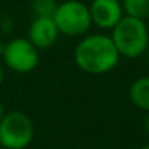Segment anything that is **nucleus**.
Returning a JSON list of instances; mask_svg holds the SVG:
<instances>
[{"label":"nucleus","instance_id":"nucleus-1","mask_svg":"<svg viewBox=\"0 0 149 149\" xmlns=\"http://www.w3.org/2000/svg\"><path fill=\"white\" fill-rule=\"evenodd\" d=\"M75 65L93 75H101L113 71L119 61L120 54L110 35L106 33H87L74 48Z\"/></svg>","mask_w":149,"mask_h":149},{"label":"nucleus","instance_id":"nucleus-2","mask_svg":"<svg viewBox=\"0 0 149 149\" xmlns=\"http://www.w3.org/2000/svg\"><path fill=\"white\" fill-rule=\"evenodd\" d=\"M110 36L120 56L127 59H136L145 55L149 47V31L146 22L132 16L125 15L111 29Z\"/></svg>","mask_w":149,"mask_h":149},{"label":"nucleus","instance_id":"nucleus-3","mask_svg":"<svg viewBox=\"0 0 149 149\" xmlns=\"http://www.w3.org/2000/svg\"><path fill=\"white\" fill-rule=\"evenodd\" d=\"M61 35L75 38L88 33L93 26L88 4L81 0H62L52 16Z\"/></svg>","mask_w":149,"mask_h":149},{"label":"nucleus","instance_id":"nucleus-4","mask_svg":"<svg viewBox=\"0 0 149 149\" xmlns=\"http://www.w3.org/2000/svg\"><path fill=\"white\" fill-rule=\"evenodd\" d=\"M32 119L23 111H6L0 119V145L4 149H26L33 141Z\"/></svg>","mask_w":149,"mask_h":149},{"label":"nucleus","instance_id":"nucleus-5","mask_svg":"<svg viewBox=\"0 0 149 149\" xmlns=\"http://www.w3.org/2000/svg\"><path fill=\"white\" fill-rule=\"evenodd\" d=\"M1 56L4 65L17 74H29L39 64V49L28 38L10 39L4 44Z\"/></svg>","mask_w":149,"mask_h":149},{"label":"nucleus","instance_id":"nucleus-6","mask_svg":"<svg viewBox=\"0 0 149 149\" xmlns=\"http://www.w3.org/2000/svg\"><path fill=\"white\" fill-rule=\"evenodd\" d=\"M88 9L93 25L103 31H111L125 16L120 0H91Z\"/></svg>","mask_w":149,"mask_h":149},{"label":"nucleus","instance_id":"nucleus-7","mask_svg":"<svg viewBox=\"0 0 149 149\" xmlns=\"http://www.w3.org/2000/svg\"><path fill=\"white\" fill-rule=\"evenodd\" d=\"M59 31L52 17L35 16L28 29V39L38 49H48L59 38Z\"/></svg>","mask_w":149,"mask_h":149},{"label":"nucleus","instance_id":"nucleus-8","mask_svg":"<svg viewBox=\"0 0 149 149\" xmlns=\"http://www.w3.org/2000/svg\"><path fill=\"white\" fill-rule=\"evenodd\" d=\"M129 99L133 106L149 111V75H142L136 78L129 87Z\"/></svg>","mask_w":149,"mask_h":149},{"label":"nucleus","instance_id":"nucleus-9","mask_svg":"<svg viewBox=\"0 0 149 149\" xmlns=\"http://www.w3.org/2000/svg\"><path fill=\"white\" fill-rule=\"evenodd\" d=\"M126 16L146 20L149 17V0H120Z\"/></svg>","mask_w":149,"mask_h":149},{"label":"nucleus","instance_id":"nucleus-10","mask_svg":"<svg viewBox=\"0 0 149 149\" xmlns=\"http://www.w3.org/2000/svg\"><path fill=\"white\" fill-rule=\"evenodd\" d=\"M58 0H33L32 1V10L35 16H44V17H52L56 6H58Z\"/></svg>","mask_w":149,"mask_h":149},{"label":"nucleus","instance_id":"nucleus-11","mask_svg":"<svg viewBox=\"0 0 149 149\" xmlns=\"http://www.w3.org/2000/svg\"><path fill=\"white\" fill-rule=\"evenodd\" d=\"M143 129H145V132L149 135V111L145 114V119H143Z\"/></svg>","mask_w":149,"mask_h":149},{"label":"nucleus","instance_id":"nucleus-12","mask_svg":"<svg viewBox=\"0 0 149 149\" xmlns=\"http://www.w3.org/2000/svg\"><path fill=\"white\" fill-rule=\"evenodd\" d=\"M3 80H4V71H3V67H1V64H0V87H1V84H3Z\"/></svg>","mask_w":149,"mask_h":149},{"label":"nucleus","instance_id":"nucleus-13","mask_svg":"<svg viewBox=\"0 0 149 149\" xmlns=\"http://www.w3.org/2000/svg\"><path fill=\"white\" fill-rule=\"evenodd\" d=\"M4 113H6V110H4V106H3V103L0 101V119L4 116Z\"/></svg>","mask_w":149,"mask_h":149},{"label":"nucleus","instance_id":"nucleus-14","mask_svg":"<svg viewBox=\"0 0 149 149\" xmlns=\"http://www.w3.org/2000/svg\"><path fill=\"white\" fill-rule=\"evenodd\" d=\"M3 49H4V44H1V42H0V55L3 54Z\"/></svg>","mask_w":149,"mask_h":149},{"label":"nucleus","instance_id":"nucleus-15","mask_svg":"<svg viewBox=\"0 0 149 149\" xmlns=\"http://www.w3.org/2000/svg\"><path fill=\"white\" fill-rule=\"evenodd\" d=\"M145 55H146V61H148V64H149V47H148V49H146V52H145Z\"/></svg>","mask_w":149,"mask_h":149},{"label":"nucleus","instance_id":"nucleus-16","mask_svg":"<svg viewBox=\"0 0 149 149\" xmlns=\"http://www.w3.org/2000/svg\"><path fill=\"white\" fill-rule=\"evenodd\" d=\"M139 149H149V143H146V145H143V146H141Z\"/></svg>","mask_w":149,"mask_h":149},{"label":"nucleus","instance_id":"nucleus-17","mask_svg":"<svg viewBox=\"0 0 149 149\" xmlns=\"http://www.w3.org/2000/svg\"><path fill=\"white\" fill-rule=\"evenodd\" d=\"M0 149H4V148H3V146H1V145H0Z\"/></svg>","mask_w":149,"mask_h":149},{"label":"nucleus","instance_id":"nucleus-18","mask_svg":"<svg viewBox=\"0 0 149 149\" xmlns=\"http://www.w3.org/2000/svg\"><path fill=\"white\" fill-rule=\"evenodd\" d=\"M58 1H62V0H58Z\"/></svg>","mask_w":149,"mask_h":149}]
</instances>
